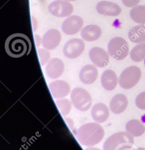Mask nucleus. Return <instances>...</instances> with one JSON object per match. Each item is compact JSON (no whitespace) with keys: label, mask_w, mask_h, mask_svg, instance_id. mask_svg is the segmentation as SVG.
<instances>
[{"label":"nucleus","mask_w":145,"mask_h":150,"mask_svg":"<svg viewBox=\"0 0 145 150\" xmlns=\"http://www.w3.org/2000/svg\"><path fill=\"white\" fill-rule=\"evenodd\" d=\"M65 120L70 129H73L74 127V122L73 120L70 118H65Z\"/></svg>","instance_id":"obj_28"},{"label":"nucleus","mask_w":145,"mask_h":150,"mask_svg":"<svg viewBox=\"0 0 145 150\" xmlns=\"http://www.w3.org/2000/svg\"><path fill=\"white\" fill-rule=\"evenodd\" d=\"M100 82L104 89L107 91H112L117 86L119 79L113 70L107 69L102 74Z\"/></svg>","instance_id":"obj_17"},{"label":"nucleus","mask_w":145,"mask_h":150,"mask_svg":"<svg viewBox=\"0 0 145 150\" xmlns=\"http://www.w3.org/2000/svg\"><path fill=\"white\" fill-rule=\"evenodd\" d=\"M89 58L92 63L98 67H104L109 63V54L100 47H93L89 52Z\"/></svg>","instance_id":"obj_10"},{"label":"nucleus","mask_w":145,"mask_h":150,"mask_svg":"<svg viewBox=\"0 0 145 150\" xmlns=\"http://www.w3.org/2000/svg\"><path fill=\"white\" fill-rule=\"evenodd\" d=\"M141 76L140 69L136 66H130L124 69L119 77V84L124 89H130L139 81Z\"/></svg>","instance_id":"obj_5"},{"label":"nucleus","mask_w":145,"mask_h":150,"mask_svg":"<svg viewBox=\"0 0 145 150\" xmlns=\"http://www.w3.org/2000/svg\"><path fill=\"white\" fill-rule=\"evenodd\" d=\"M60 32L55 29L48 30L43 36L42 43L43 47L47 50L55 49L59 45L61 40Z\"/></svg>","instance_id":"obj_13"},{"label":"nucleus","mask_w":145,"mask_h":150,"mask_svg":"<svg viewBox=\"0 0 145 150\" xmlns=\"http://www.w3.org/2000/svg\"><path fill=\"white\" fill-rule=\"evenodd\" d=\"M85 150H101L100 149H99L96 147H93V146H89L88 148H86Z\"/></svg>","instance_id":"obj_30"},{"label":"nucleus","mask_w":145,"mask_h":150,"mask_svg":"<svg viewBox=\"0 0 145 150\" xmlns=\"http://www.w3.org/2000/svg\"><path fill=\"white\" fill-rule=\"evenodd\" d=\"M83 21L77 15H72L66 18L62 24L63 32L68 35L76 34L82 28Z\"/></svg>","instance_id":"obj_9"},{"label":"nucleus","mask_w":145,"mask_h":150,"mask_svg":"<svg viewBox=\"0 0 145 150\" xmlns=\"http://www.w3.org/2000/svg\"><path fill=\"white\" fill-rule=\"evenodd\" d=\"M133 150H145V148H143V147H139V148H137L134 149Z\"/></svg>","instance_id":"obj_31"},{"label":"nucleus","mask_w":145,"mask_h":150,"mask_svg":"<svg viewBox=\"0 0 145 150\" xmlns=\"http://www.w3.org/2000/svg\"><path fill=\"white\" fill-rule=\"evenodd\" d=\"M122 3L127 7L133 8L139 3L140 0H122Z\"/></svg>","instance_id":"obj_27"},{"label":"nucleus","mask_w":145,"mask_h":150,"mask_svg":"<svg viewBox=\"0 0 145 150\" xmlns=\"http://www.w3.org/2000/svg\"><path fill=\"white\" fill-rule=\"evenodd\" d=\"M130 57L135 62H140L145 59V43L136 45L130 52Z\"/></svg>","instance_id":"obj_23"},{"label":"nucleus","mask_w":145,"mask_h":150,"mask_svg":"<svg viewBox=\"0 0 145 150\" xmlns=\"http://www.w3.org/2000/svg\"><path fill=\"white\" fill-rule=\"evenodd\" d=\"M48 11L53 16L63 18L69 16L72 13L73 6L68 1L56 0L49 5Z\"/></svg>","instance_id":"obj_7"},{"label":"nucleus","mask_w":145,"mask_h":150,"mask_svg":"<svg viewBox=\"0 0 145 150\" xmlns=\"http://www.w3.org/2000/svg\"><path fill=\"white\" fill-rule=\"evenodd\" d=\"M96 9L99 14L105 16H116L122 12V9L119 5L108 1H99L96 5Z\"/></svg>","instance_id":"obj_12"},{"label":"nucleus","mask_w":145,"mask_h":150,"mask_svg":"<svg viewBox=\"0 0 145 150\" xmlns=\"http://www.w3.org/2000/svg\"><path fill=\"white\" fill-rule=\"evenodd\" d=\"M55 103L60 112L63 117L69 114L72 108V102L69 100L68 98H60L56 100Z\"/></svg>","instance_id":"obj_24"},{"label":"nucleus","mask_w":145,"mask_h":150,"mask_svg":"<svg viewBox=\"0 0 145 150\" xmlns=\"http://www.w3.org/2000/svg\"><path fill=\"white\" fill-rule=\"evenodd\" d=\"M38 54L41 64L42 66H44L50 60L49 59L50 54L47 50L43 49H39L38 50Z\"/></svg>","instance_id":"obj_25"},{"label":"nucleus","mask_w":145,"mask_h":150,"mask_svg":"<svg viewBox=\"0 0 145 150\" xmlns=\"http://www.w3.org/2000/svg\"><path fill=\"white\" fill-rule=\"evenodd\" d=\"M70 100L75 108L83 112L87 111L92 104L90 93L82 87H76L72 90Z\"/></svg>","instance_id":"obj_4"},{"label":"nucleus","mask_w":145,"mask_h":150,"mask_svg":"<svg viewBox=\"0 0 145 150\" xmlns=\"http://www.w3.org/2000/svg\"><path fill=\"white\" fill-rule=\"evenodd\" d=\"M80 35L83 40L93 42L100 38L102 35V29L96 25H89L81 29Z\"/></svg>","instance_id":"obj_19"},{"label":"nucleus","mask_w":145,"mask_h":150,"mask_svg":"<svg viewBox=\"0 0 145 150\" xmlns=\"http://www.w3.org/2000/svg\"><path fill=\"white\" fill-rule=\"evenodd\" d=\"M126 131L133 137H140L145 132V126L139 120L129 121L125 125Z\"/></svg>","instance_id":"obj_20"},{"label":"nucleus","mask_w":145,"mask_h":150,"mask_svg":"<svg viewBox=\"0 0 145 150\" xmlns=\"http://www.w3.org/2000/svg\"><path fill=\"white\" fill-rule=\"evenodd\" d=\"M135 104L139 109L145 110V91L140 93L136 96Z\"/></svg>","instance_id":"obj_26"},{"label":"nucleus","mask_w":145,"mask_h":150,"mask_svg":"<svg viewBox=\"0 0 145 150\" xmlns=\"http://www.w3.org/2000/svg\"><path fill=\"white\" fill-rule=\"evenodd\" d=\"M91 116L93 120L96 122L103 123L109 117V108L104 103H96L92 108Z\"/></svg>","instance_id":"obj_18"},{"label":"nucleus","mask_w":145,"mask_h":150,"mask_svg":"<svg viewBox=\"0 0 145 150\" xmlns=\"http://www.w3.org/2000/svg\"><path fill=\"white\" fill-rule=\"evenodd\" d=\"M35 40L36 42V45H37V46H39V44H40V42H41V38H40V37L38 35H35Z\"/></svg>","instance_id":"obj_29"},{"label":"nucleus","mask_w":145,"mask_h":150,"mask_svg":"<svg viewBox=\"0 0 145 150\" xmlns=\"http://www.w3.org/2000/svg\"><path fill=\"white\" fill-rule=\"evenodd\" d=\"M107 52L114 60H121L127 56L129 46L125 39L120 37H115L109 41L107 45Z\"/></svg>","instance_id":"obj_6"},{"label":"nucleus","mask_w":145,"mask_h":150,"mask_svg":"<svg viewBox=\"0 0 145 150\" xmlns=\"http://www.w3.org/2000/svg\"><path fill=\"white\" fill-rule=\"evenodd\" d=\"M130 16L137 23H145V5H137L131 9Z\"/></svg>","instance_id":"obj_22"},{"label":"nucleus","mask_w":145,"mask_h":150,"mask_svg":"<svg viewBox=\"0 0 145 150\" xmlns=\"http://www.w3.org/2000/svg\"><path fill=\"white\" fill-rule=\"evenodd\" d=\"M134 138L127 131H120L109 136L104 141L103 150H125L130 149Z\"/></svg>","instance_id":"obj_3"},{"label":"nucleus","mask_w":145,"mask_h":150,"mask_svg":"<svg viewBox=\"0 0 145 150\" xmlns=\"http://www.w3.org/2000/svg\"><path fill=\"white\" fill-rule=\"evenodd\" d=\"M128 99L126 95L122 93H119L114 96L109 103L110 111L115 114H119L123 112L127 107Z\"/></svg>","instance_id":"obj_15"},{"label":"nucleus","mask_w":145,"mask_h":150,"mask_svg":"<svg viewBox=\"0 0 145 150\" xmlns=\"http://www.w3.org/2000/svg\"><path fill=\"white\" fill-rule=\"evenodd\" d=\"M85 44L79 38H73L69 40L63 46V53L65 56L70 59L78 57L84 51Z\"/></svg>","instance_id":"obj_8"},{"label":"nucleus","mask_w":145,"mask_h":150,"mask_svg":"<svg viewBox=\"0 0 145 150\" xmlns=\"http://www.w3.org/2000/svg\"><path fill=\"white\" fill-rule=\"evenodd\" d=\"M129 40L136 43L145 42V25H140L132 27L128 33Z\"/></svg>","instance_id":"obj_21"},{"label":"nucleus","mask_w":145,"mask_h":150,"mask_svg":"<svg viewBox=\"0 0 145 150\" xmlns=\"http://www.w3.org/2000/svg\"><path fill=\"white\" fill-rule=\"evenodd\" d=\"M66 1H76V0H66Z\"/></svg>","instance_id":"obj_32"},{"label":"nucleus","mask_w":145,"mask_h":150,"mask_svg":"<svg viewBox=\"0 0 145 150\" xmlns=\"http://www.w3.org/2000/svg\"><path fill=\"white\" fill-rule=\"evenodd\" d=\"M75 135L81 145L89 147L97 145L103 139L104 131L98 122H89L81 125Z\"/></svg>","instance_id":"obj_1"},{"label":"nucleus","mask_w":145,"mask_h":150,"mask_svg":"<svg viewBox=\"0 0 145 150\" xmlns=\"http://www.w3.org/2000/svg\"><path fill=\"white\" fill-rule=\"evenodd\" d=\"M49 88L53 97L56 99L65 97L70 91L69 84L63 80H56L51 82Z\"/></svg>","instance_id":"obj_14"},{"label":"nucleus","mask_w":145,"mask_h":150,"mask_svg":"<svg viewBox=\"0 0 145 150\" xmlns=\"http://www.w3.org/2000/svg\"><path fill=\"white\" fill-rule=\"evenodd\" d=\"M31 42L29 38L22 33L10 35L6 40L5 49L11 57L18 58L28 54L31 50Z\"/></svg>","instance_id":"obj_2"},{"label":"nucleus","mask_w":145,"mask_h":150,"mask_svg":"<svg viewBox=\"0 0 145 150\" xmlns=\"http://www.w3.org/2000/svg\"><path fill=\"white\" fill-rule=\"evenodd\" d=\"M65 69L63 62L59 58H53L47 63L45 67L46 76L51 79L59 78Z\"/></svg>","instance_id":"obj_11"},{"label":"nucleus","mask_w":145,"mask_h":150,"mask_svg":"<svg viewBox=\"0 0 145 150\" xmlns=\"http://www.w3.org/2000/svg\"><path fill=\"white\" fill-rule=\"evenodd\" d=\"M79 77L80 80L83 84H90L93 83L97 80L98 77V70L95 66L92 64H87L81 69Z\"/></svg>","instance_id":"obj_16"}]
</instances>
